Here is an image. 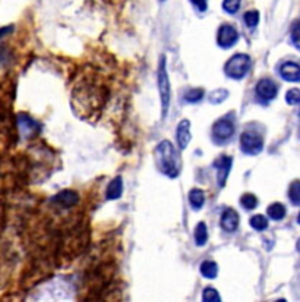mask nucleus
Masks as SVG:
<instances>
[{
  "label": "nucleus",
  "instance_id": "ddd939ff",
  "mask_svg": "<svg viewBox=\"0 0 300 302\" xmlns=\"http://www.w3.org/2000/svg\"><path fill=\"white\" fill-rule=\"evenodd\" d=\"M122 194H123V180L120 176H117L109 183L107 191H106V197H107V200H117L122 197Z\"/></svg>",
  "mask_w": 300,
  "mask_h": 302
},
{
  "label": "nucleus",
  "instance_id": "6ab92c4d",
  "mask_svg": "<svg viewBox=\"0 0 300 302\" xmlns=\"http://www.w3.org/2000/svg\"><path fill=\"white\" fill-rule=\"evenodd\" d=\"M240 204L245 210H254L257 209L258 206V198L254 194H243L242 198H240Z\"/></svg>",
  "mask_w": 300,
  "mask_h": 302
},
{
  "label": "nucleus",
  "instance_id": "f3484780",
  "mask_svg": "<svg viewBox=\"0 0 300 302\" xmlns=\"http://www.w3.org/2000/svg\"><path fill=\"white\" fill-rule=\"evenodd\" d=\"M266 215L269 218L278 221L283 220L286 217V207L281 203H272L268 209H266Z\"/></svg>",
  "mask_w": 300,
  "mask_h": 302
},
{
  "label": "nucleus",
  "instance_id": "412c9836",
  "mask_svg": "<svg viewBox=\"0 0 300 302\" xmlns=\"http://www.w3.org/2000/svg\"><path fill=\"white\" fill-rule=\"evenodd\" d=\"M251 226L258 232H262V230H265L268 227V218L262 216V215H257V216L251 218Z\"/></svg>",
  "mask_w": 300,
  "mask_h": 302
},
{
  "label": "nucleus",
  "instance_id": "393cba45",
  "mask_svg": "<svg viewBox=\"0 0 300 302\" xmlns=\"http://www.w3.org/2000/svg\"><path fill=\"white\" fill-rule=\"evenodd\" d=\"M228 97V91L227 89H215L210 94V101L213 104H218L221 101H224Z\"/></svg>",
  "mask_w": 300,
  "mask_h": 302
},
{
  "label": "nucleus",
  "instance_id": "f257e3e1",
  "mask_svg": "<svg viewBox=\"0 0 300 302\" xmlns=\"http://www.w3.org/2000/svg\"><path fill=\"white\" fill-rule=\"evenodd\" d=\"M154 154H155L157 166L163 174H166L169 177H176L179 174V163H177L174 147L170 141H161L155 147Z\"/></svg>",
  "mask_w": 300,
  "mask_h": 302
},
{
  "label": "nucleus",
  "instance_id": "9b49d317",
  "mask_svg": "<svg viewBox=\"0 0 300 302\" xmlns=\"http://www.w3.org/2000/svg\"><path fill=\"white\" fill-rule=\"evenodd\" d=\"M190 122L188 119H183L179 125H177V129H176V141H177V145L180 150H185L189 142H190Z\"/></svg>",
  "mask_w": 300,
  "mask_h": 302
},
{
  "label": "nucleus",
  "instance_id": "c756f323",
  "mask_svg": "<svg viewBox=\"0 0 300 302\" xmlns=\"http://www.w3.org/2000/svg\"><path fill=\"white\" fill-rule=\"evenodd\" d=\"M296 248H298V251H299V253H300V239H299V241H298V245H296Z\"/></svg>",
  "mask_w": 300,
  "mask_h": 302
},
{
  "label": "nucleus",
  "instance_id": "dca6fc26",
  "mask_svg": "<svg viewBox=\"0 0 300 302\" xmlns=\"http://www.w3.org/2000/svg\"><path fill=\"white\" fill-rule=\"evenodd\" d=\"M208 241V229L204 221H199L195 227V244L198 247H204Z\"/></svg>",
  "mask_w": 300,
  "mask_h": 302
},
{
  "label": "nucleus",
  "instance_id": "c85d7f7f",
  "mask_svg": "<svg viewBox=\"0 0 300 302\" xmlns=\"http://www.w3.org/2000/svg\"><path fill=\"white\" fill-rule=\"evenodd\" d=\"M12 27H4V28H0V39L1 37H4V36H7L9 33H12Z\"/></svg>",
  "mask_w": 300,
  "mask_h": 302
},
{
  "label": "nucleus",
  "instance_id": "2f4dec72",
  "mask_svg": "<svg viewBox=\"0 0 300 302\" xmlns=\"http://www.w3.org/2000/svg\"><path fill=\"white\" fill-rule=\"evenodd\" d=\"M160 1H166V0H160Z\"/></svg>",
  "mask_w": 300,
  "mask_h": 302
},
{
  "label": "nucleus",
  "instance_id": "b1692460",
  "mask_svg": "<svg viewBox=\"0 0 300 302\" xmlns=\"http://www.w3.org/2000/svg\"><path fill=\"white\" fill-rule=\"evenodd\" d=\"M286 101L287 104L290 106H296V104H300V89L299 88H292L287 91L286 94Z\"/></svg>",
  "mask_w": 300,
  "mask_h": 302
},
{
  "label": "nucleus",
  "instance_id": "1a4fd4ad",
  "mask_svg": "<svg viewBox=\"0 0 300 302\" xmlns=\"http://www.w3.org/2000/svg\"><path fill=\"white\" fill-rule=\"evenodd\" d=\"M280 77L287 83H300V65L296 62H284L278 68Z\"/></svg>",
  "mask_w": 300,
  "mask_h": 302
},
{
  "label": "nucleus",
  "instance_id": "2eb2a0df",
  "mask_svg": "<svg viewBox=\"0 0 300 302\" xmlns=\"http://www.w3.org/2000/svg\"><path fill=\"white\" fill-rule=\"evenodd\" d=\"M199 270H201V274L207 279H215L218 276V265L215 261H211V259H205L201 264Z\"/></svg>",
  "mask_w": 300,
  "mask_h": 302
},
{
  "label": "nucleus",
  "instance_id": "20e7f679",
  "mask_svg": "<svg viewBox=\"0 0 300 302\" xmlns=\"http://www.w3.org/2000/svg\"><path fill=\"white\" fill-rule=\"evenodd\" d=\"M263 148V139L262 136L257 133V132H252V130H246L242 133L240 136V150L248 154V156H257L262 151Z\"/></svg>",
  "mask_w": 300,
  "mask_h": 302
},
{
  "label": "nucleus",
  "instance_id": "423d86ee",
  "mask_svg": "<svg viewBox=\"0 0 300 302\" xmlns=\"http://www.w3.org/2000/svg\"><path fill=\"white\" fill-rule=\"evenodd\" d=\"M255 92H257L258 98L262 100V101H271L277 97L278 94V86L269 80V78H262L259 80L255 88Z\"/></svg>",
  "mask_w": 300,
  "mask_h": 302
},
{
  "label": "nucleus",
  "instance_id": "bb28decb",
  "mask_svg": "<svg viewBox=\"0 0 300 302\" xmlns=\"http://www.w3.org/2000/svg\"><path fill=\"white\" fill-rule=\"evenodd\" d=\"M292 43L300 50V19L296 21L292 27Z\"/></svg>",
  "mask_w": 300,
  "mask_h": 302
},
{
  "label": "nucleus",
  "instance_id": "6e6552de",
  "mask_svg": "<svg viewBox=\"0 0 300 302\" xmlns=\"http://www.w3.org/2000/svg\"><path fill=\"white\" fill-rule=\"evenodd\" d=\"M233 166V159L230 156H221L214 162V168L217 169V179H218V186H224L227 182V177L230 174Z\"/></svg>",
  "mask_w": 300,
  "mask_h": 302
},
{
  "label": "nucleus",
  "instance_id": "5701e85b",
  "mask_svg": "<svg viewBox=\"0 0 300 302\" xmlns=\"http://www.w3.org/2000/svg\"><path fill=\"white\" fill-rule=\"evenodd\" d=\"M243 19H245V24H246L248 28H255L258 22H259V12L258 10H249V12L245 13Z\"/></svg>",
  "mask_w": 300,
  "mask_h": 302
},
{
  "label": "nucleus",
  "instance_id": "4468645a",
  "mask_svg": "<svg viewBox=\"0 0 300 302\" xmlns=\"http://www.w3.org/2000/svg\"><path fill=\"white\" fill-rule=\"evenodd\" d=\"M189 204H190V207L195 210V212H198V210H201L202 207H204V204H205V192L202 191V189H192L190 192H189Z\"/></svg>",
  "mask_w": 300,
  "mask_h": 302
},
{
  "label": "nucleus",
  "instance_id": "f03ea898",
  "mask_svg": "<svg viewBox=\"0 0 300 302\" xmlns=\"http://www.w3.org/2000/svg\"><path fill=\"white\" fill-rule=\"evenodd\" d=\"M158 92H160V100H161V112L163 118L167 116L170 101H172V86L170 80L167 74V65H166V56L160 57V65H158Z\"/></svg>",
  "mask_w": 300,
  "mask_h": 302
},
{
  "label": "nucleus",
  "instance_id": "7ed1b4c3",
  "mask_svg": "<svg viewBox=\"0 0 300 302\" xmlns=\"http://www.w3.org/2000/svg\"><path fill=\"white\" fill-rule=\"evenodd\" d=\"M251 66H252L251 57L245 53H237L227 60L224 66V74L231 80H242L246 77Z\"/></svg>",
  "mask_w": 300,
  "mask_h": 302
},
{
  "label": "nucleus",
  "instance_id": "9d476101",
  "mask_svg": "<svg viewBox=\"0 0 300 302\" xmlns=\"http://www.w3.org/2000/svg\"><path fill=\"white\" fill-rule=\"evenodd\" d=\"M239 221H240V218H239V215H237L236 210H233V209H225V210L223 212V215H221V218H220V226H221L225 232L233 233V232L237 230Z\"/></svg>",
  "mask_w": 300,
  "mask_h": 302
},
{
  "label": "nucleus",
  "instance_id": "a878e982",
  "mask_svg": "<svg viewBox=\"0 0 300 302\" xmlns=\"http://www.w3.org/2000/svg\"><path fill=\"white\" fill-rule=\"evenodd\" d=\"M240 7V0H224L223 1V9L227 13H236Z\"/></svg>",
  "mask_w": 300,
  "mask_h": 302
},
{
  "label": "nucleus",
  "instance_id": "4be33fe9",
  "mask_svg": "<svg viewBox=\"0 0 300 302\" xmlns=\"http://www.w3.org/2000/svg\"><path fill=\"white\" fill-rule=\"evenodd\" d=\"M202 301L205 302H220L221 297L218 294V291L214 288H205L202 292Z\"/></svg>",
  "mask_w": 300,
  "mask_h": 302
},
{
  "label": "nucleus",
  "instance_id": "7c9ffc66",
  "mask_svg": "<svg viewBox=\"0 0 300 302\" xmlns=\"http://www.w3.org/2000/svg\"><path fill=\"white\" fill-rule=\"evenodd\" d=\"M298 223L300 224V213H299V216H298Z\"/></svg>",
  "mask_w": 300,
  "mask_h": 302
},
{
  "label": "nucleus",
  "instance_id": "0eeeda50",
  "mask_svg": "<svg viewBox=\"0 0 300 302\" xmlns=\"http://www.w3.org/2000/svg\"><path fill=\"white\" fill-rule=\"evenodd\" d=\"M234 133V125L228 119H218L213 125V138L217 142L228 141Z\"/></svg>",
  "mask_w": 300,
  "mask_h": 302
},
{
  "label": "nucleus",
  "instance_id": "39448f33",
  "mask_svg": "<svg viewBox=\"0 0 300 302\" xmlns=\"http://www.w3.org/2000/svg\"><path fill=\"white\" fill-rule=\"evenodd\" d=\"M239 40V33L237 30L230 25V24H224L218 28V34H217V44L227 50V48H231L234 44L237 43Z\"/></svg>",
  "mask_w": 300,
  "mask_h": 302
},
{
  "label": "nucleus",
  "instance_id": "cd10ccee",
  "mask_svg": "<svg viewBox=\"0 0 300 302\" xmlns=\"http://www.w3.org/2000/svg\"><path fill=\"white\" fill-rule=\"evenodd\" d=\"M192 3H193V6L198 9V10H201V12H205L207 10V7H208V3H207V0H190Z\"/></svg>",
  "mask_w": 300,
  "mask_h": 302
},
{
  "label": "nucleus",
  "instance_id": "aec40b11",
  "mask_svg": "<svg viewBox=\"0 0 300 302\" xmlns=\"http://www.w3.org/2000/svg\"><path fill=\"white\" fill-rule=\"evenodd\" d=\"M202 97H204V89L202 88H192V89L186 91V94H185V100L189 101V103L201 101Z\"/></svg>",
  "mask_w": 300,
  "mask_h": 302
},
{
  "label": "nucleus",
  "instance_id": "f8f14e48",
  "mask_svg": "<svg viewBox=\"0 0 300 302\" xmlns=\"http://www.w3.org/2000/svg\"><path fill=\"white\" fill-rule=\"evenodd\" d=\"M53 201L62 207H74L78 204L79 201V195L75 192V191H69V189H65V191H60L54 198Z\"/></svg>",
  "mask_w": 300,
  "mask_h": 302
},
{
  "label": "nucleus",
  "instance_id": "a211bd4d",
  "mask_svg": "<svg viewBox=\"0 0 300 302\" xmlns=\"http://www.w3.org/2000/svg\"><path fill=\"white\" fill-rule=\"evenodd\" d=\"M289 198L295 206H300V180H295L289 188Z\"/></svg>",
  "mask_w": 300,
  "mask_h": 302
}]
</instances>
